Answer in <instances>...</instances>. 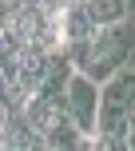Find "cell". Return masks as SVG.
<instances>
[{"label":"cell","mask_w":135,"mask_h":151,"mask_svg":"<svg viewBox=\"0 0 135 151\" xmlns=\"http://www.w3.org/2000/svg\"><path fill=\"white\" fill-rule=\"evenodd\" d=\"M135 111V72L119 68L99 83V119H96V147H127V123Z\"/></svg>","instance_id":"cell-1"},{"label":"cell","mask_w":135,"mask_h":151,"mask_svg":"<svg viewBox=\"0 0 135 151\" xmlns=\"http://www.w3.org/2000/svg\"><path fill=\"white\" fill-rule=\"evenodd\" d=\"M64 104H68V115L75 119V127H80L83 135L96 139V119H99V83L91 80V76H83V72H72V80H68V88H64Z\"/></svg>","instance_id":"cell-2"},{"label":"cell","mask_w":135,"mask_h":151,"mask_svg":"<svg viewBox=\"0 0 135 151\" xmlns=\"http://www.w3.org/2000/svg\"><path fill=\"white\" fill-rule=\"evenodd\" d=\"M83 8H88V16H91V24H115V20H123L127 16V8H123V0H83Z\"/></svg>","instance_id":"cell-3"},{"label":"cell","mask_w":135,"mask_h":151,"mask_svg":"<svg viewBox=\"0 0 135 151\" xmlns=\"http://www.w3.org/2000/svg\"><path fill=\"white\" fill-rule=\"evenodd\" d=\"M123 8H127V16L135 20V0H123Z\"/></svg>","instance_id":"cell-4"},{"label":"cell","mask_w":135,"mask_h":151,"mask_svg":"<svg viewBox=\"0 0 135 151\" xmlns=\"http://www.w3.org/2000/svg\"><path fill=\"white\" fill-rule=\"evenodd\" d=\"M48 4H52V8H64V4H72V0H48Z\"/></svg>","instance_id":"cell-5"}]
</instances>
